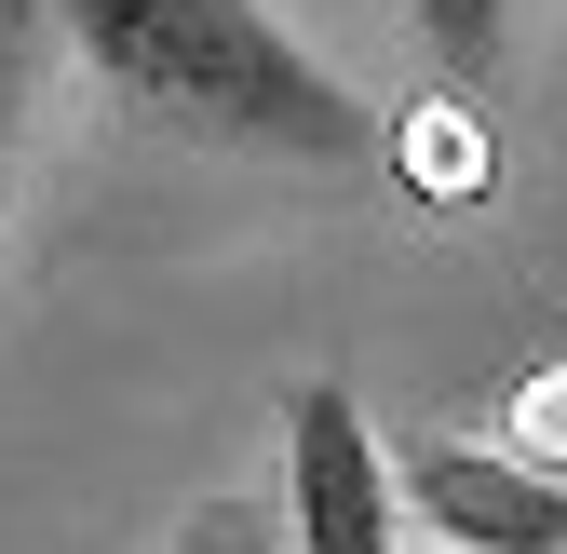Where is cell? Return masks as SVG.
I'll list each match as a JSON object with an SVG mask.
<instances>
[{
    "label": "cell",
    "instance_id": "obj_1",
    "mask_svg": "<svg viewBox=\"0 0 567 554\" xmlns=\"http://www.w3.org/2000/svg\"><path fill=\"white\" fill-rule=\"evenodd\" d=\"M54 41L95 82L230 163H298V176H392V122L270 14V0H54Z\"/></svg>",
    "mask_w": 567,
    "mask_h": 554
},
{
    "label": "cell",
    "instance_id": "obj_2",
    "mask_svg": "<svg viewBox=\"0 0 567 554\" xmlns=\"http://www.w3.org/2000/svg\"><path fill=\"white\" fill-rule=\"evenodd\" d=\"M284 554H392V447L351 379L284 392Z\"/></svg>",
    "mask_w": 567,
    "mask_h": 554
},
{
    "label": "cell",
    "instance_id": "obj_3",
    "mask_svg": "<svg viewBox=\"0 0 567 554\" xmlns=\"http://www.w3.org/2000/svg\"><path fill=\"white\" fill-rule=\"evenodd\" d=\"M392 501L446 554H567V488L501 460V447H460V433H405L392 447Z\"/></svg>",
    "mask_w": 567,
    "mask_h": 554
},
{
    "label": "cell",
    "instance_id": "obj_4",
    "mask_svg": "<svg viewBox=\"0 0 567 554\" xmlns=\"http://www.w3.org/2000/svg\"><path fill=\"white\" fill-rule=\"evenodd\" d=\"M392 176L433 189V203H486V176H501V135L473 122V95H433L392 122Z\"/></svg>",
    "mask_w": 567,
    "mask_h": 554
},
{
    "label": "cell",
    "instance_id": "obj_5",
    "mask_svg": "<svg viewBox=\"0 0 567 554\" xmlns=\"http://www.w3.org/2000/svg\"><path fill=\"white\" fill-rule=\"evenodd\" d=\"M405 28L433 41L446 95H501V68H514V0H405Z\"/></svg>",
    "mask_w": 567,
    "mask_h": 554
},
{
    "label": "cell",
    "instance_id": "obj_6",
    "mask_svg": "<svg viewBox=\"0 0 567 554\" xmlns=\"http://www.w3.org/2000/svg\"><path fill=\"white\" fill-rule=\"evenodd\" d=\"M41 68H54V0H0V189H14L28 109H41Z\"/></svg>",
    "mask_w": 567,
    "mask_h": 554
},
{
    "label": "cell",
    "instance_id": "obj_7",
    "mask_svg": "<svg viewBox=\"0 0 567 554\" xmlns=\"http://www.w3.org/2000/svg\"><path fill=\"white\" fill-rule=\"evenodd\" d=\"M501 460H527V473H554V488H567V366H540V379L501 406Z\"/></svg>",
    "mask_w": 567,
    "mask_h": 554
},
{
    "label": "cell",
    "instance_id": "obj_8",
    "mask_svg": "<svg viewBox=\"0 0 567 554\" xmlns=\"http://www.w3.org/2000/svg\"><path fill=\"white\" fill-rule=\"evenodd\" d=\"M163 554H284V527H270V501H203Z\"/></svg>",
    "mask_w": 567,
    "mask_h": 554
}]
</instances>
